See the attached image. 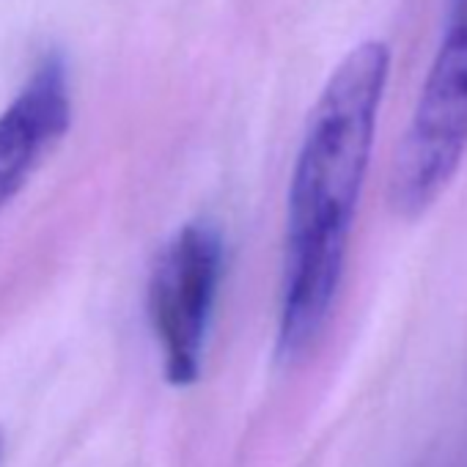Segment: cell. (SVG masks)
I'll use <instances>...</instances> for the list:
<instances>
[{"instance_id": "cell-2", "label": "cell", "mask_w": 467, "mask_h": 467, "mask_svg": "<svg viewBox=\"0 0 467 467\" xmlns=\"http://www.w3.org/2000/svg\"><path fill=\"white\" fill-rule=\"evenodd\" d=\"M467 154V0H453L407 132L390 168L396 214L423 217L456 179Z\"/></svg>"}, {"instance_id": "cell-1", "label": "cell", "mask_w": 467, "mask_h": 467, "mask_svg": "<svg viewBox=\"0 0 467 467\" xmlns=\"http://www.w3.org/2000/svg\"><path fill=\"white\" fill-rule=\"evenodd\" d=\"M390 78V47L368 39L327 78L286 192L275 352L297 363L322 338L344 281L377 119Z\"/></svg>"}, {"instance_id": "cell-3", "label": "cell", "mask_w": 467, "mask_h": 467, "mask_svg": "<svg viewBox=\"0 0 467 467\" xmlns=\"http://www.w3.org/2000/svg\"><path fill=\"white\" fill-rule=\"evenodd\" d=\"M225 275V243L212 220H190L162 245L146 286V311L173 388L201 379Z\"/></svg>"}, {"instance_id": "cell-4", "label": "cell", "mask_w": 467, "mask_h": 467, "mask_svg": "<svg viewBox=\"0 0 467 467\" xmlns=\"http://www.w3.org/2000/svg\"><path fill=\"white\" fill-rule=\"evenodd\" d=\"M72 121L69 69L50 53L0 113V206H6L64 138Z\"/></svg>"}, {"instance_id": "cell-5", "label": "cell", "mask_w": 467, "mask_h": 467, "mask_svg": "<svg viewBox=\"0 0 467 467\" xmlns=\"http://www.w3.org/2000/svg\"><path fill=\"white\" fill-rule=\"evenodd\" d=\"M4 442L6 440H4V431H0V459H4Z\"/></svg>"}]
</instances>
